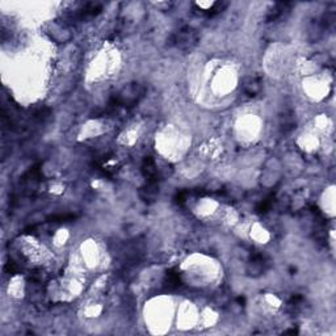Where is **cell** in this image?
<instances>
[{
    "instance_id": "obj_1",
    "label": "cell",
    "mask_w": 336,
    "mask_h": 336,
    "mask_svg": "<svg viewBox=\"0 0 336 336\" xmlns=\"http://www.w3.org/2000/svg\"><path fill=\"white\" fill-rule=\"evenodd\" d=\"M175 42L179 48H188L192 46L196 42V33L190 28H183L180 29L176 36H175Z\"/></svg>"
},
{
    "instance_id": "obj_2",
    "label": "cell",
    "mask_w": 336,
    "mask_h": 336,
    "mask_svg": "<svg viewBox=\"0 0 336 336\" xmlns=\"http://www.w3.org/2000/svg\"><path fill=\"white\" fill-rule=\"evenodd\" d=\"M261 90L260 82L256 79V78H248L245 80L244 84H243V91H244L245 95H248L249 97H253L256 96Z\"/></svg>"
}]
</instances>
